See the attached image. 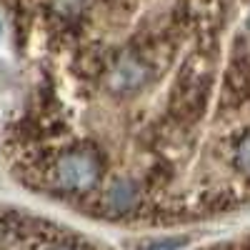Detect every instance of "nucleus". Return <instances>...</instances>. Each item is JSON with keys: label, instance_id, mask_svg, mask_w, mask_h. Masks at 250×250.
<instances>
[{"label": "nucleus", "instance_id": "obj_3", "mask_svg": "<svg viewBox=\"0 0 250 250\" xmlns=\"http://www.w3.org/2000/svg\"><path fill=\"white\" fill-rule=\"evenodd\" d=\"M138 200H140V193H138L135 183L133 180H125V178L115 180L105 190V195H103V205H105V210L113 213V215L130 213L133 208L138 205Z\"/></svg>", "mask_w": 250, "mask_h": 250}, {"label": "nucleus", "instance_id": "obj_6", "mask_svg": "<svg viewBox=\"0 0 250 250\" xmlns=\"http://www.w3.org/2000/svg\"><path fill=\"white\" fill-rule=\"evenodd\" d=\"M248 28H250V18H248Z\"/></svg>", "mask_w": 250, "mask_h": 250}, {"label": "nucleus", "instance_id": "obj_4", "mask_svg": "<svg viewBox=\"0 0 250 250\" xmlns=\"http://www.w3.org/2000/svg\"><path fill=\"white\" fill-rule=\"evenodd\" d=\"M235 165L240 170L250 173V135H245L235 148Z\"/></svg>", "mask_w": 250, "mask_h": 250}, {"label": "nucleus", "instance_id": "obj_1", "mask_svg": "<svg viewBox=\"0 0 250 250\" xmlns=\"http://www.w3.org/2000/svg\"><path fill=\"white\" fill-rule=\"evenodd\" d=\"M53 180L68 193L93 190L100 180V163L88 150H68L53 163Z\"/></svg>", "mask_w": 250, "mask_h": 250}, {"label": "nucleus", "instance_id": "obj_5", "mask_svg": "<svg viewBox=\"0 0 250 250\" xmlns=\"http://www.w3.org/2000/svg\"><path fill=\"white\" fill-rule=\"evenodd\" d=\"M185 245V238H163V240H153L148 245H143L140 250H178Z\"/></svg>", "mask_w": 250, "mask_h": 250}, {"label": "nucleus", "instance_id": "obj_2", "mask_svg": "<svg viewBox=\"0 0 250 250\" xmlns=\"http://www.w3.org/2000/svg\"><path fill=\"white\" fill-rule=\"evenodd\" d=\"M145 83V65L138 60V58H120L115 62V68L110 70V78H108V85L110 90L115 93H133L138 90Z\"/></svg>", "mask_w": 250, "mask_h": 250}]
</instances>
